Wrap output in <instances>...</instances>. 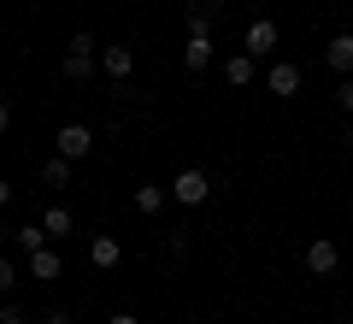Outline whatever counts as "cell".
I'll list each match as a JSON object with an SVG mask.
<instances>
[{"instance_id":"cell-1","label":"cell","mask_w":353,"mask_h":324,"mask_svg":"<svg viewBox=\"0 0 353 324\" xmlns=\"http://www.w3.org/2000/svg\"><path fill=\"white\" fill-rule=\"evenodd\" d=\"M336 265H341V248H336L330 236H312V242H306V271H312V277H330Z\"/></svg>"},{"instance_id":"cell-2","label":"cell","mask_w":353,"mask_h":324,"mask_svg":"<svg viewBox=\"0 0 353 324\" xmlns=\"http://www.w3.org/2000/svg\"><path fill=\"white\" fill-rule=\"evenodd\" d=\"M206 195H212V183H206V171H183V177L171 183V200H176V207H201Z\"/></svg>"},{"instance_id":"cell-3","label":"cell","mask_w":353,"mask_h":324,"mask_svg":"<svg viewBox=\"0 0 353 324\" xmlns=\"http://www.w3.org/2000/svg\"><path fill=\"white\" fill-rule=\"evenodd\" d=\"M183 65H189V71H206V65H212V30H189V41H183Z\"/></svg>"},{"instance_id":"cell-4","label":"cell","mask_w":353,"mask_h":324,"mask_svg":"<svg viewBox=\"0 0 353 324\" xmlns=\"http://www.w3.org/2000/svg\"><path fill=\"white\" fill-rule=\"evenodd\" d=\"M324 65H330L336 77H353V36H347V30H341V36L324 48Z\"/></svg>"},{"instance_id":"cell-5","label":"cell","mask_w":353,"mask_h":324,"mask_svg":"<svg viewBox=\"0 0 353 324\" xmlns=\"http://www.w3.org/2000/svg\"><path fill=\"white\" fill-rule=\"evenodd\" d=\"M88 260L101 265V271H118V265H124V248H118V236H94V242H88Z\"/></svg>"},{"instance_id":"cell-6","label":"cell","mask_w":353,"mask_h":324,"mask_svg":"<svg viewBox=\"0 0 353 324\" xmlns=\"http://www.w3.org/2000/svg\"><path fill=\"white\" fill-rule=\"evenodd\" d=\"M88 148H94V136H88V124H65V130H59V153H65V160H83Z\"/></svg>"},{"instance_id":"cell-7","label":"cell","mask_w":353,"mask_h":324,"mask_svg":"<svg viewBox=\"0 0 353 324\" xmlns=\"http://www.w3.org/2000/svg\"><path fill=\"white\" fill-rule=\"evenodd\" d=\"M265 83H271V95H301V65L277 59V65H271V77H265Z\"/></svg>"},{"instance_id":"cell-8","label":"cell","mask_w":353,"mask_h":324,"mask_svg":"<svg viewBox=\"0 0 353 324\" xmlns=\"http://www.w3.org/2000/svg\"><path fill=\"white\" fill-rule=\"evenodd\" d=\"M59 271H65V260H59L53 248H36V254H30V277H36V283H53Z\"/></svg>"},{"instance_id":"cell-9","label":"cell","mask_w":353,"mask_h":324,"mask_svg":"<svg viewBox=\"0 0 353 324\" xmlns=\"http://www.w3.org/2000/svg\"><path fill=\"white\" fill-rule=\"evenodd\" d=\"M218 12H224V0H189V6H183V24H189V30H206Z\"/></svg>"},{"instance_id":"cell-10","label":"cell","mask_w":353,"mask_h":324,"mask_svg":"<svg viewBox=\"0 0 353 324\" xmlns=\"http://www.w3.org/2000/svg\"><path fill=\"white\" fill-rule=\"evenodd\" d=\"M277 48V24H271V18H253L248 24V53H271Z\"/></svg>"},{"instance_id":"cell-11","label":"cell","mask_w":353,"mask_h":324,"mask_svg":"<svg viewBox=\"0 0 353 324\" xmlns=\"http://www.w3.org/2000/svg\"><path fill=\"white\" fill-rule=\"evenodd\" d=\"M101 59H106V77H112V83H130V71H136V53L130 48H106Z\"/></svg>"},{"instance_id":"cell-12","label":"cell","mask_w":353,"mask_h":324,"mask_svg":"<svg viewBox=\"0 0 353 324\" xmlns=\"http://www.w3.org/2000/svg\"><path fill=\"white\" fill-rule=\"evenodd\" d=\"M224 83L230 88H248L253 83V53H230V59H224Z\"/></svg>"},{"instance_id":"cell-13","label":"cell","mask_w":353,"mask_h":324,"mask_svg":"<svg viewBox=\"0 0 353 324\" xmlns=\"http://www.w3.org/2000/svg\"><path fill=\"white\" fill-rule=\"evenodd\" d=\"M65 77H71V83H88V77H94V53L71 48V53H65Z\"/></svg>"},{"instance_id":"cell-14","label":"cell","mask_w":353,"mask_h":324,"mask_svg":"<svg viewBox=\"0 0 353 324\" xmlns=\"http://www.w3.org/2000/svg\"><path fill=\"white\" fill-rule=\"evenodd\" d=\"M41 183H48V189H65V183H71V160H65V153H53V160L41 165Z\"/></svg>"},{"instance_id":"cell-15","label":"cell","mask_w":353,"mask_h":324,"mask_svg":"<svg viewBox=\"0 0 353 324\" xmlns=\"http://www.w3.org/2000/svg\"><path fill=\"white\" fill-rule=\"evenodd\" d=\"M12 242H18V248H24V254H36V248H48L53 236H48V225H41V218H36V225H24V230H18Z\"/></svg>"},{"instance_id":"cell-16","label":"cell","mask_w":353,"mask_h":324,"mask_svg":"<svg viewBox=\"0 0 353 324\" xmlns=\"http://www.w3.org/2000/svg\"><path fill=\"white\" fill-rule=\"evenodd\" d=\"M41 225H48V236H71V212H65V207H48V212H41Z\"/></svg>"},{"instance_id":"cell-17","label":"cell","mask_w":353,"mask_h":324,"mask_svg":"<svg viewBox=\"0 0 353 324\" xmlns=\"http://www.w3.org/2000/svg\"><path fill=\"white\" fill-rule=\"evenodd\" d=\"M159 207H165V189H153V183L136 189V212H159Z\"/></svg>"},{"instance_id":"cell-18","label":"cell","mask_w":353,"mask_h":324,"mask_svg":"<svg viewBox=\"0 0 353 324\" xmlns=\"http://www.w3.org/2000/svg\"><path fill=\"white\" fill-rule=\"evenodd\" d=\"M12 283H18V265L0 254V301H12Z\"/></svg>"},{"instance_id":"cell-19","label":"cell","mask_w":353,"mask_h":324,"mask_svg":"<svg viewBox=\"0 0 353 324\" xmlns=\"http://www.w3.org/2000/svg\"><path fill=\"white\" fill-rule=\"evenodd\" d=\"M0 324H30V312L18 301H0Z\"/></svg>"},{"instance_id":"cell-20","label":"cell","mask_w":353,"mask_h":324,"mask_svg":"<svg viewBox=\"0 0 353 324\" xmlns=\"http://www.w3.org/2000/svg\"><path fill=\"white\" fill-rule=\"evenodd\" d=\"M336 100H341V113H353V77H341V88H336Z\"/></svg>"},{"instance_id":"cell-21","label":"cell","mask_w":353,"mask_h":324,"mask_svg":"<svg viewBox=\"0 0 353 324\" xmlns=\"http://www.w3.org/2000/svg\"><path fill=\"white\" fill-rule=\"evenodd\" d=\"M41 324H71V312H65V307H53V312H41Z\"/></svg>"},{"instance_id":"cell-22","label":"cell","mask_w":353,"mask_h":324,"mask_svg":"<svg viewBox=\"0 0 353 324\" xmlns=\"http://www.w3.org/2000/svg\"><path fill=\"white\" fill-rule=\"evenodd\" d=\"M12 130V100H0V136Z\"/></svg>"},{"instance_id":"cell-23","label":"cell","mask_w":353,"mask_h":324,"mask_svg":"<svg viewBox=\"0 0 353 324\" xmlns=\"http://www.w3.org/2000/svg\"><path fill=\"white\" fill-rule=\"evenodd\" d=\"M12 207V183H6V177H0V212Z\"/></svg>"},{"instance_id":"cell-24","label":"cell","mask_w":353,"mask_h":324,"mask_svg":"<svg viewBox=\"0 0 353 324\" xmlns=\"http://www.w3.org/2000/svg\"><path fill=\"white\" fill-rule=\"evenodd\" d=\"M106 324H136V312H112V318H106Z\"/></svg>"},{"instance_id":"cell-25","label":"cell","mask_w":353,"mask_h":324,"mask_svg":"<svg viewBox=\"0 0 353 324\" xmlns=\"http://www.w3.org/2000/svg\"><path fill=\"white\" fill-rule=\"evenodd\" d=\"M6 236H12V230H6V225H0V242H6Z\"/></svg>"},{"instance_id":"cell-26","label":"cell","mask_w":353,"mask_h":324,"mask_svg":"<svg viewBox=\"0 0 353 324\" xmlns=\"http://www.w3.org/2000/svg\"><path fill=\"white\" fill-rule=\"evenodd\" d=\"M347 148H353V124H347Z\"/></svg>"}]
</instances>
